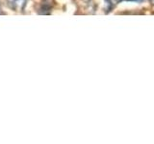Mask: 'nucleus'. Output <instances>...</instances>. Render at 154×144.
Returning <instances> with one entry per match:
<instances>
[{
  "instance_id": "1",
  "label": "nucleus",
  "mask_w": 154,
  "mask_h": 144,
  "mask_svg": "<svg viewBox=\"0 0 154 144\" xmlns=\"http://www.w3.org/2000/svg\"><path fill=\"white\" fill-rule=\"evenodd\" d=\"M28 0H7L8 6L14 11L22 12L26 7Z\"/></svg>"
},
{
  "instance_id": "2",
  "label": "nucleus",
  "mask_w": 154,
  "mask_h": 144,
  "mask_svg": "<svg viewBox=\"0 0 154 144\" xmlns=\"http://www.w3.org/2000/svg\"><path fill=\"white\" fill-rule=\"evenodd\" d=\"M52 8L51 6V0H43L42 1V6L41 8L42 12L41 14H45V11H50Z\"/></svg>"
},
{
  "instance_id": "3",
  "label": "nucleus",
  "mask_w": 154,
  "mask_h": 144,
  "mask_svg": "<svg viewBox=\"0 0 154 144\" xmlns=\"http://www.w3.org/2000/svg\"><path fill=\"white\" fill-rule=\"evenodd\" d=\"M118 2H122V1H128V2H133V1H140V0H117Z\"/></svg>"
},
{
  "instance_id": "4",
  "label": "nucleus",
  "mask_w": 154,
  "mask_h": 144,
  "mask_svg": "<svg viewBox=\"0 0 154 144\" xmlns=\"http://www.w3.org/2000/svg\"><path fill=\"white\" fill-rule=\"evenodd\" d=\"M149 1H150V2H151V4L154 6V0H149Z\"/></svg>"
},
{
  "instance_id": "5",
  "label": "nucleus",
  "mask_w": 154,
  "mask_h": 144,
  "mask_svg": "<svg viewBox=\"0 0 154 144\" xmlns=\"http://www.w3.org/2000/svg\"><path fill=\"white\" fill-rule=\"evenodd\" d=\"M0 14H1V9H0Z\"/></svg>"
}]
</instances>
